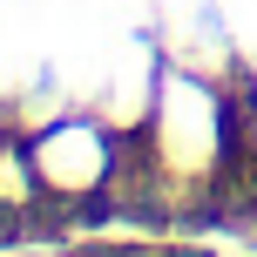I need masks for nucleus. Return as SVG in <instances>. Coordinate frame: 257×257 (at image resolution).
I'll return each mask as SVG.
<instances>
[{
	"label": "nucleus",
	"instance_id": "obj_2",
	"mask_svg": "<svg viewBox=\"0 0 257 257\" xmlns=\"http://www.w3.org/2000/svg\"><path fill=\"white\" fill-rule=\"evenodd\" d=\"M108 136L95 122H54L48 136L27 149V169H34V183L41 190H54V196H88V190H102V176H108Z\"/></svg>",
	"mask_w": 257,
	"mask_h": 257
},
{
	"label": "nucleus",
	"instance_id": "obj_1",
	"mask_svg": "<svg viewBox=\"0 0 257 257\" xmlns=\"http://www.w3.org/2000/svg\"><path fill=\"white\" fill-rule=\"evenodd\" d=\"M149 122H156V156H163L176 176L217 169V156H223V108H217V95H210L203 81L163 75V81H156Z\"/></svg>",
	"mask_w": 257,
	"mask_h": 257
}]
</instances>
